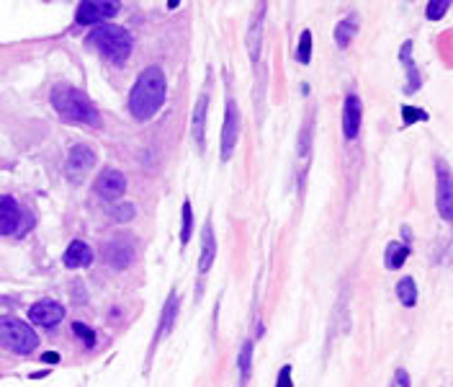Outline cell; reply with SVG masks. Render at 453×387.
<instances>
[{"instance_id":"6da1fadb","label":"cell","mask_w":453,"mask_h":387,"mask_svg":"<svg viewBox=\"0 0 453 387\" xmlns=\"http://www.w3.org/2000/svg\"><path fill=\"white\" fill-rule=\"evenodd\" d=\"M165 98H168L165 73L158 64H152V67H145L139 73L137 83L129 91V111L137 121H149L160 108L165 106Z\"/></svg>"},{"instance_id":"7a4b0ae2","label":"cell","mask_w":453,"mask_h":387,"mask_svg":"<svg viewBox=\"0 0 453 387\" xmlns=\"http://www.w3.org/2000/svg\"><path fill=\"white\" fill-rule=\"evenodd\" d=\"M52 106L62 119L73 121V124H88V127H98L101 124V114L90 98L85 96L80 88L60 83L52 88Z\"/></svg>"},{"instance_id":"3957f363","label":"cell","mask_w":453,"mask_h":387,"mask_svg":"<svg viewBox=\"0 0 453 387\" xmlns=\"http://www.w3.org/2000/svg\"><path fill=\"white\" fill-rule=\"evenodd\" d=\"M88 44L93 47L95 52L106 57L108 62L114 64H124L132 54V34L121 26H114V23H101V26H93V32L88 34Z\"/></svg>"},{"instance_id":"277c9868","label":"cell","mask_w":453,"mask_h":387,"mask_svg":"<svg viewBox=\"0 0 453 387\" xmlns=\"http://www.w3.org/2000/svg\"><path fill=\"white\" fill-rule=\"evenodd\" d=\"M0 346L13 354L29 356L39 346V338H36L32 325H26L21 318L0 315Z\"/></svg>"},{"instance_id":"5b68a950","label":"cell","mask_w":453,"mask_h":387,"mask_svg":"<svg viewBox=\"0 0 453 387\" xmlns=\"http://www.w3.org/2000/svg\"><path fill=\"white\" fill-rule=\"evenodd\" d=\"M119 5L117 0H85L77 5V11H75V21L83 23V26H101L106 23L108 19H114L119 13Z\"/></svg>"},{"instance_id":"8992f818","label":"cell","mask_w":453,"mask_h":387,"mask_svg":"<svg viewBox=\"0 0 453 387\" xmlns=\"http://www.w3.org/2000/svg\"><path fill=\"white\" fill-rule=\"evenodd\" d=\"M237 137H240V108H237V101L230 98L227 106H224V124H221V142H219V158L224 163L232 158Z\"/></svg>"},{"instance_id":"52a82bcc","label":"cell","mask_w":453,"mask_h":387,"mask_svg":"<svg viewBox=\"0 0 453 387\" xmlns=\"http://www.w3.org/2000/svg\"><path fill=\"white\" fill-rule=\"evenodd\" d=\"M95 165V152L88 145H75L73 150L67 152V161H64V173L73 183H80L88 176V171Z\"/></svg>"},{"instance_id":"ba28073f","label":"cell","mask_w":453,"mask_h":387,"mask_svg":"<svg viewBox=\"0 0 453 387\" xmlns=\"http://www.w3.org/2000/svg\"><path fill=\"white\" fill-rule=\"evenodd\" d=\"M93 189L98 196H103L108 202H117V199H121L124 191H127V178H124V173H119L117 168H103V171L95 176Z\"/></svg>"},{"instance_id":"9c48e42d","label":"cell","mask_w":453,"mask_h":387,"mask_svg":"<svg viewBox=\"0 0 453 387\" xmlns=\"http://www.w3.org/2000/svg\"><path fill=\"white\" fill-rule=\"evenodd\" d=\"M62 318H64V307L54 300H39L29 310V320L34 325H42V328H54Z\"/></svg>"},{"instance_id":"30bf717a","label":"cell","mask_w":453,"mask_h":387,"mask_svg":"<svg viewBox=\"0 0 453 387\" xmlns=\"http://www.w3.org/2000/svg\"><path fill=\"white\" fill-rule=\"evenodd\" d=\"M360 119H363V106H360V98L356 93L345 96L343 104V134L345 140H356L360 132Z\"/></svg>"},{"instance_id":"8fae6325","label":"cell","mask_w":453,"mask_h":387,"mask_svg":"<svg viewBox=\"0 0 453 387\" xmlns=\"http://www.w3.org/2000/svg\"><path fill=\"white\" fill-rule=\"evenodd\" d=\"M106 261L111 263V269L117 271H124L132 266V261H134V246L124 240V237H114L108 246H106Z\"/></svg>"},{"instance_id":"7c38bea8","label":"cell","mask_w":453,"mask_h":387,"mask_svg":"<svg viewBox=\"0 0 453 387\" xmlns=\"http://www.w3.org/2000/svg\"><path fill=\"white\" fill-rule=\"evenodd\" d=\"M21 207L13 196H0V235H16L21 227Z\"/></svg>"},{"instance_id":"4fadbf2b","label":"cell","mask_w":453,"mask_h":387,"mask_svg":"<svg viewBox=\"0 0 453 387\" xmlns=\"http://www.w3.org/2000/svg\"><path fill=\"white\" fill-rule=\"evenodd\" d=\"M263 13H265V5L260 3L258 5V11H255L253 21H250V26H247V39H245V44H247V54H250V62L258 64V60H260V49H263Z\"/></svg>"},{"instance_id":"5bb4252c","label":"cell","mask_w":453,"mask_h":387,"mask_svg":"<svg viewBox=\"0 0 453 387\" xmlns=\"http://www.w3.org/2000/svg\"><path fill=\"white\" fill-rule=\"evenodd\" d=\"M62 263L67 269H85V266H90L93 263V248L88 246L85 240H73L67 246V250H64Z\"/></svg>"},{"instance_id":"9a60e30c","label":"cell","mask_w":453,"mask_h":387,"mask_svg":"<svg viewBox=\"0 0 453 387\" xmlns=\"http://www.w3.org/2000/svg\"><path fill=\"white\" fill-rule=\"evenodd\" d=\"M438 212L443 220H453V186L445 165H438Z\"/></svg>"},{"instance_id":"2e32d148","label":"cell","mask_w":453,"mask_h":387,"mask_svg":"<svg viewBox=\"0 0 453 387\" xmlns=\"http://www.w3.org/2000/svg\"><path fill=\"white\" fill-rule=\"evenodd\" d=\"M214 258H217V235H214L211 222H206V225H204V233H201L199 274H209V269L214 266Z\"/></svg>"},{"instance_id":"e0dca14e","label":"cell","mask_w":453,"mask_h":387,"mask_svg":"<svg viewBox=\"0 0 453 387\" xmlns=\"http://www.w3.org/2000/svg\"><path fill=\"white\" fill-rule=\"evenodd\" d=\"M178 310H180L178 292H170L168 300H165V307H162V312H160V325H158V333H155V344H158L162 336H168L170 331H173L175 318H178Z\"/></svg>"},{"instance_id":"ac0fdd59","label":"cell","mask_w":453,"mask_h":387,"mask_svg":"<svg viewBox=\"0 0 453 387\" xmlns=\"http://www.w3.org/2000/svg\"><path fill=\"white\" fill-rule=\"evenodd\" d=\"M206 111H209V96L201 93L199 101H196V108H193V124H191V132H193V140L199 145V150L204 148V137H206Z\"/></svg>"},{"instance_id":"d6986e66","label":"cell","mask_w":453,"mask_h":387,"mask_svg":"<svg viewBox=\"0 0 453 387\" xmlns=\"http://www.w3.org/2000/svg\"><path fill=\"white\" fill-rule=\"evenodd\" d=\"M356 34H358V16H356V13H350L348 19H343V21L335 26V42H337V47H340V49H348Z\"/></svg>"},{"instance_id":"ffe728a7","label":"cell","mask_w":453,"mask_h":387,"mask_svg":"<svg viewBox=\"0 0 453 387\" xmlns=\"http://www.w3.org/2000/svg\"><path fill=\"white\" fill-rule=\"evenodd\" d=\"M412 42H404L400 49V60L404 64V70H407V78H410V83H407V93H415L417 88H420V73H417V64L412 62Z\"/></svg>"},{"instance_id":"44dd1931","label":"cell","mask_w":453,"mask_h":387,"mask_svg":"<svg viewBox=\"0 0 453 387\" xmlns=\"http://www.w3.org/2000/svg\"><path fill=\"white\" fill-rule=\"evenodd\" d=\"M410 253H412L410 243H389L387 253H384V263H387V269H402V266H404V261L410 258Z\"/></svg>"},{"instance_id":"7402d4cb","label":"cell","mask_w":453,"mask_h":387,"mask_svg":"<svg viewBox=\"0 0 453 387\" xmlns=\"http://www.w3.org/2000/svg\"><path fill=\"white\" fill-rule=\"evenodd\" d=\"M397 297H400V302L404 307H415V302H417V287H415L412 277H404L397 284Z\"/></svg>"},{"instance_id":"603a6c76","label":"cell","mask_w":453,"mask_h":387,"mask_svg":"<svg viewBox=\"0 0 453 387\" xmlns=\"http://www.w3.org/2000/svg\"><path fill=\"white\" fill-rule=\"evenodd\" d=\"M191 233H193V209H191V202L186 199L183 207H180V243L188 246Z\"/></svg>"},{"instance_id":"cb8c5ba5","label":"cell","mask_w":453,"mask_h":387,"mask_svg":"<svg viewBox=\"0 0 453 387\" xmlns=\"http://www.w3.org/2000/svg\"><path fill=\"white\" fill-rule=\"evenodd\" d=\"M237 366H240V382L250 377V366H253V341H245L237 356Z\"/></svg>"},{"instance_id":"d4e9b609","label":"cell","mask_w":453,"mask_h":387,"mask_svg":"<svg viewBox=\"0 0 453 387\" xmlns=\"http://www.w3.org/2000/svg\"><path fill=\"white\" fill-rule=\"evenodd\" d=\"M296 60H299L302 64H309V60H312V32H309V29H306V32H302V36H299Z\"/></svg>"},{"instance_id":"484cf974","label":"cell","mask_w":453,"mask_h":387,"mask_svg":"<svg viewBox=\"0 0 453 387\" xmlns=\"http://www.w3.org/2000/svg\"><path fill=\"white\" fill-rule=\"evenodd\" d=\"M134 215H137V209H134V204H129V202H117V207L111 209V217L117 222H132Z\"/></svg>"},{"instance_id":"4316f807","label":"cell","mask_w":453,"mask_h":387,"mask_svg":"<svg viewBox=\"0 0 453 387\" xmlns=\"http://www.w3.org/2000/svg\"><path fill=\"white\" fill-rule=\"evenodd\" d=\"M448 8H451V0H435V3H428L425 13H428L430 21H438V19H443L448 13Z\"/></svg>"},{"instance_id":"83f0119b","label":"cell","mask_w":453,"mask_h":387,"mask_svg":"<svg viewBox=\"0 0 453 387\" xmlns=\"http://www.w3.org/2000/svg\"><path fill=\"white\" fill-rule=\"evenodd\" d=\"M73 331H75V336L80 338V341H85V346L88 349H93L95 346V333L85 325V322H73Z\"/></svg>"},{"instance_id":"f1b7e54d","label":"cell","mask_w":453,"mask_h":387,"mask_svg":"<svg viewBox=\"0 0 453 387\" xmlns=\"http://www.w3.org/2000/svg\"><path fill=\"white\" fill-rule=\"evenodd\" d=\"M402 117H404V124H415V121H425V119H428V114H425L422 108L404 106V108H402Z\"/></svg>"},{"instance_id":"f546056e","label":"cell","mask_w":453,"mask_h":387,"mask_svg":"<svg viewBox=\"0 0 453 387\" xmlns=\"http://www.w3.org/2000/svg\"><path fill=\"white\" fill-rule=\"evenodd\" d=\"M276 387H294V379H291V366H289V364L281 366V372H278V379H276Z\"/></svg>"},{"instance_id":"4dcf8cb0","label":"cell","mask_w":453,"mask_h":387,"mask_svg":"<svg viewBox=\"0 0 453 387\" xmlns=\"http://www.w3.org/2000/svg\"><path fill=\"white\" fill-rule=\"evenodd\" d=\"M397 382H400V387H410V377H407V372H404V369H400V372H397Z\"/></svg>"},{"instance_id":"1f68e13d","label":"cell","mask_w":453,"mask_h":387,"mask_svg":"<svg viewBox=\"0 0 453 387\" xmlns=\"http://www.w3.org/2000/svg\"><path fill=\"white\" fill-rule=\"evenodd\" d=\"M42 359H44V362H47V364H57V362H60V354H54V351H49V354H44Z\"/></svg>"}]
</instances>
